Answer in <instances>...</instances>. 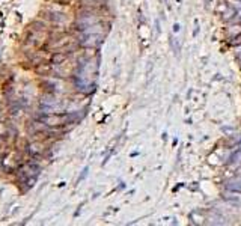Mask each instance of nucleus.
I'll use <instances>...</instances> for the list:
<instances>
[{
  "instance_id": "f257e3e1",
  "label": "nucleus",
  "mask_w": 241,
  "mask_h": 226,
  "mask_svg": "<svg viewBox=\"0 0 241 226\" xmlns=\"http://www.w3.org/2000/svg\"><path fill=\"white\" fill-rule=\"evenodd\" d=\"M231 45H241V33L240 35H237L234 39L231 41Z\"/></svg>"
},
{
  "instance_id": "f03ea898",
  "label": "nucleus",
  "mask_w": 241,
  "mask_h": 226,
  "mask_svg": "<svg viewBox=\"0 0 241 226\" xmlns=\"http://www.w3.org/2000/svg\"><path fill=\"white\" fill-rule=\"evenodd\" d=\"M231 188V190H235V192H241V185H238V182H231L229 185H227Z\"/></svg>"
}]
</instances>
